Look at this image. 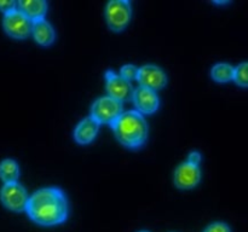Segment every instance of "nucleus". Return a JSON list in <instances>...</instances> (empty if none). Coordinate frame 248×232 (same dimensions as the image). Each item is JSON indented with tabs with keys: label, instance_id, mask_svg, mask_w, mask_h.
<instances>
[{
	"label": "nucleus",
	"instance_id": "nucleus-1",
	"mask_svg": "<svg viewBox=\"0 0 248 232\" xmlns=\"http://www.w3.org/2000/svg\"><path fill=\"white\" fill-rule=\"evenodd\" d=\"M26 212L41 226H56L68 218V201L60 188H43L29 196Z\"/></svg>",
	"mask_w": 248,
	"mask_h": 232
},
{
	"label": "nucleus",
	"instance_id": "nucleus-2",
	"mask_svg": "<svg viewBox=\"0 0 248 232\" xmlns=\"http://www.w3.org/2000/svg\"><path fill=\"white\" fill-rule=\"evenodd\" d=\"M111 130L116 139L130 149H138L147 142V121L137 110L124 111L111 125Z\"/></svg>",
	"mask_w": 248,
	"mask_h": 232
},
{
	"label": "nucleus",
	"instance_id": "nucleus-3",
	"mask_svg": "<svg viewBox=\"0 0 248 232\" xmlns=\"http://www.w3.org/2000/svg\"><path fill=\"white\" fill-rule=\"evenodd\" d=\"M123 113V103L110 96L99 97L93 102L91 108V117L99 125L107 123L111 126Z\"/></svg>",
	"mask_w": 248,
	"mask_h": 232
},
{
	"label": "nucleus",
	"instance_id": "nucleus-4",
	"mask_svg": "<svg viewBox=\"0 0 248 232\" xmlns=\"http://www.w3.org/2000/svg\"><path fill=\"white\" fill-rule=\"evenodd\" d=\"M132 16V7L128 0H111L106 7V22L113 31H121L127 27Z\"/></svg>",
	"mask_w": 248,
	"mask_h": 232
},
{
	"label": "nucleus",
	"instance_id": "nucleus-5",
	"mask_svg": "<svg viewBox=\"0 0 248 232\" xmlns=\"http://www.w3.org/2000/svg\"><path fill=\"white\" fill-rule=\"evenodd\" d=\"M2 27H4V30L12 38L26 39L31 34L33 21L17 7L14 11L4 14Z\"/></svg>",
	"mask_w": 248,
	"mask_h": 232
},
{
	"label": "nucleus",
	"instance_id": "nucleus-6",
	"mask_svg": "<svg viewBox=\"0 0 248 232\" xmlns=\"http://www.w3.org/2000/svg\"><path fill=\"white\" fill-rule=\"evenodd\" d=\"M0 200L2 204L14 212H23L28 203V193L26 188L18 183H5L0 188Z\"/></svg>",
	"mask_w": 248,
	"mask_h": 232
},
{
	"label": "nucleus",
	"instance_id": "nucleus-7",
	"mask_svg": "<svg viewBox=\"0 0 248 232\" xmlns=\"http://www.w3.org/2000/svg\"><path fill=\"white\" fill-rule=\"evenodd\" d=\"M106 87L108 96L113 97L121 103L132 98L133 92H135L128 80L124 79L120 74H116L111 70L106 72Z\"/></svg>",
	"mask_w": 248,
	"mask_h": 232
},
{
	"label": "nucleus",
	"instance_id": "nucleus-8",
	"mask_svg": "<svg viewBox=\"0 0 248 232\" xmlns=\"http://www.w3.org/2000/svg\"><path fill=\"white\" fill-rule=\"evenodd\" d=\"M137 81L140 86L157 91L166 86L167 75L160 67L154 64H145L138 69Z\"/></svg>",
	"mask_w": 248,
	"mask_h": 232
},
{
	"label": "nucleus",
	"instance_id": "nucleus-9",
	"mask_svg": "<svg viewBox=\"0 0 248 232\" xmlns=\"http://www.w3.org/2000/svg\"><path fill=\"white\" fill-rule=\"evenodd\" d=\"M173 180L177 188H193L200 183L201 180V169L198 164L184 162L179 164L176 168L173 174Z\"/></svg>",
	"mask_w": 248,
	"mask_h": 232
},
{
	"label": "nucleus",
	"instance_id": "nucleus-10",
	"mask_svg": "<svg viewBox=\"0 0 248 232\" xmlns=\"http://www.w3.org/2000/svg\"><path fill=\"white\" fill-rule=\"evenodd\" d=\"M132 101L137 111L142 114V115H144V114L148 115V114L155 113L159 109L160 105V101L156 91H153V89L143 86L137 87L135 89Z\"/></svg>",
	"mask_w": 248,
	"mask_h": 232
},
{
	"label": "nucleus",
	"instance_id": "nucleus-11",
	"mask_svg": "<svg viewBox=\"0 0 248 232\" xmlns=\"http://www.w3.org/2000/svg\"><path fill=\"white\" fill-rule=\"evenodd\" d=\"M99 130V123L91 116L84 118L79 122L74 130V138L79 144L86 145L90 144L96 138Z\"/></svg>",
	"mask_w": 248,
	"mask_h": 232
},
{
	"label": "nucleus",
	"instance_id": "nucleus-12",
	"mask_svg": "<svg viewBox=\"0 0 248 232\" xmlns=\"http://www.w3.org/2000/svg\"><path fill=\"white\" fill-rule=\"evenodd\" d=\"M34 39L38 44L43 46H48L55 41L56 33L53 27L45 18L38 19L33 22V29H31Z\"/></svg>",
	"mask_w": 248,
	"mask_h": 232
},
{
	"label": "nucleus",
	"instance_id": "nucleus-13",
	"mask_svg": "<svg viewBox=\"0 0 248 232\" xmlns=\"http://www.w3.org/2000/svg\"><path fill=\"white\" fill-rule=\"evenodd\" d=\"M18 9L31 21H38L45 17L47 12V2L45 0H19Z\"/></svg>",
	"mask_w": 248,
	"mask_h": 232
},
{
	"label": "nucleus",
	"instance_id": "nucleus-14",
	"mask_svg": "<svg viewBox=\"0 0 248 232\" xmlns=\"http://www.w3.org/2000/svg\"><path fill=\"white\" fill-rule=\"evenodd\" d=\"M19 176V167L15 160L5 159L0 162V178L4 183H14Z\"/></svg>",
	"mask_w": 248,
	"mask_h": 232
},
{
	"label": "nucleus",
	"instance_id": "nucleus-15",
	"mask_svg": "<svg viewBox=\"0 0 248 232\" xmlns=\"http://www.w3.org/2000/svg\"><path fill=\"white\" fill-rule=\"evenodd\" d=\"M235 67L229 63H217L211 70V76L217 82H228L234 80Z\"/></svg>",
	"mask_w": 248,
	"mask_h": 232
},
{
	"label": "nucleus",
	"instance_id": "nucleus-16",
	"mask_svg": "<svg viewBox=\"0 0 248 232\" xmlns=\"http://www.w3.org/2000/svg\"><path fill=\"white\" fill-rule=\"evenodd\" d=\"M234 81L239 86L248 87V62H242L235 67Z\"/></svg>",
	"mask_w": 248,
	"mask_h": 232
},
{
	"label": "nucleus",
	"instance_id": "nucleus-17",
	"mask_svg": "<svg viewBox=\"0 0 248 232\" xmlns=\"http://www.w3.org/2000/svg\"><path fill=\"white\" fill-rule=\"evenodd\" d=\"M138 69H140V68H137L136 65L126 64L121 68L120 75L124 77V79L128 80V81H131V80H135V79L137 80Z\"/></svg>",
	"mask_w": 248,
	"mask_h": 232
},
{
	"label": "nucleus",
	"instance_id": "nucleus-18",
	"mask_svg": "<svg viewBox=\"0 0 248 232\" xmlns=\"http://www.w3.org/2000/svg\"><path fill=\"white\" fill-rule=\"evenodd\" d=\"M203 232H232L230 227L225 222H213Z\"/></svg>",
	"mask_w": 248,
	"mask_h": 232
},
{
	"label": "nucleus",
	"instance_id": "nucleus-19",
	"mask_svg": "<svg viewBox=\"0 0 248 232\" xmlns=\"http://www.w3.org/2000/svg\"><path fill=\"white\" fill-rule=\"evenodd\" d=\"M18 7L16 1H12V0H0V11L5 14H9V12L14 11Z\"/></svg>",
	"mask_w": 248,
	"mask_h": 232
},
{
	"label": "nucleus",
	"instance_id": "nucleus-20",
	"mask_svg": "<svg viewBox=\"0 0 248 232\" xmlns=\"http://www.w3.org/2000/svg\"><path fill=\"white\" fill-rule=\"evenodd\" d=\"M201 160H202V157H201V154L199 151H191L190 154H189V157H188V162H190V163H194V164H200Z\"/></svg>",
	"mask_w": 248,
	"mask_h": 232
},
{
	"label": "nucleus",
	"instance_id": "nucleus-21",
	"mask_svg": "<svg viewBox=\"0 0 248 232\" xmlns=\"http://www.w3.org/2000/svg\"><path fill=\"white\" fill-rule=\"evenodd\" d=\"M140 232H148V231H140Z\"/></svg>",
	"mask_w": 248,
	"mask_h": 232
}]
</instances>
